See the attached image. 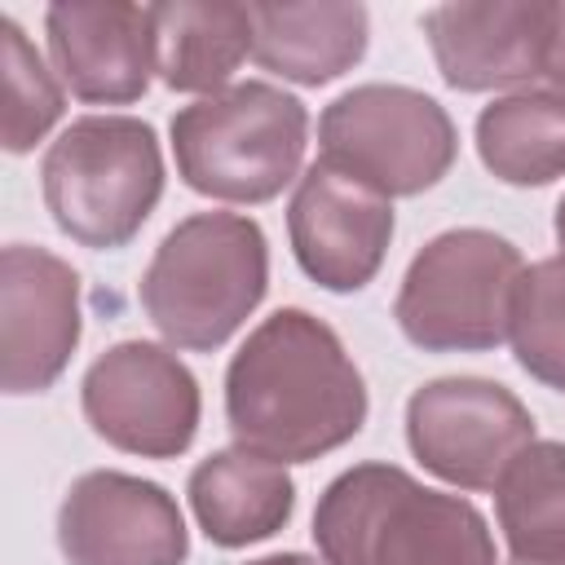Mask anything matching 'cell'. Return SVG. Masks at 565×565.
Masks as SVG:
<instances>
[{
    "label": "cell",
    "instance_id": "1",
    "mask_svg": "<svg viewBox=\"0 0 565 565\" xmlns=\"http://www.w3.org/2000/svg\"><path fill=\"white\" fill-rule=\"evenodd\" d=\"M366 380L344 340L309 309H274L225 366V419L238 446L313 463L366 424Z\"/></svg>",
    "mask_w": 565,
    "mask_h": 565
},
{
    "label": "cell",
    "instance_id": "2",
    "mask_svg": "<svg viewBox=\"0 0 565 565\" xmlns=\"http://www.w3.org/2000/svg\"><path fill=\"white\" fill-rule=\"evenodd\" d=\"M322 565H499L477 503L415 481L397 463H353L318 494Z\"/></svg>",
    "mask_w": 565,
    "mask_h": 565
},
{
    "label": "cell",
    "instance_id": "3",
    "mask_svg": "<svg viewBox=\"0 0 565 565\" xmlns=\"http://www.w3.org/2000/svg\"><path fill=\"white\" fill-rule=\"evenodd\" d=\"M265 291V230L243 212H194L154 247L137 300L172 349L212 353L256 313Z\"/></svg>",
    "mask_w": 565,
    "mask_h": 565
},
{
    "label": "cell",
    "instance_id": "4",
    "mask_svg": "<svg viewBox=\"0 0 565 565\" xmlns=\"http://www.w3.org/2000/svg\"><path fill=\"white\" fill-rule=\"evenodd\" d=\"M309 110L269 79H243L172 115L177 177L216 203H269L300 181Z\"/></svg>",
    "mask_w": 565,
    "mask_h": 565
},
{
    "label": "cell",
    "instance_id": "5",
    "mask_svg": "<svg viewBox=\"0 0 565 565\" xmlns=\"http://www.w3.org/2000/svg\"><path fill=\"white\" fill-rule=\"evenodd\" d=\"M40 194L53 225L93 252H115L141 234L163 199V150L137 115H84L49 141Z\"/></svg>",
    "mask_w": 565,
    "mask_h": 565
},
{
    "label": "cell",
    "instance_id": "6",
    "mask_svg": "<svg viewBox=\"0 0 565 565\" xmlns=\"http://www.w3.org/2000/svg\"><path fill=\"white\" fill-rule=\"evenodd\" d=\"M525 274L516 243L494 230H446L428 238L397 287L393 318L424 353H486L508 340L512 296Z\"/></svg>",
    "mask_w": 565,
    "mask_h": 565
},
{
    "label": "cell",
    "instance_id": "7",
    "mask_svg": "<svg viewBox=\"0 0 565 565\" xmlns=\"http://www.w3.org/2000/svg\"><path fill=\"white\" fill-rule=\"evenodd\" d=\"M322 159L384 199L433 190L459 154L446 106L406 84H358L318 119Z\"/></svg>",
    "mask_w": 565,
    "mask_h": 565
},
{
    "label": "cell",
    "instance_id": "8",
    "mask_svg": "<svg viewBox=\"0 0 565 565\" xmlns=\"http://www.w3.org/2000/svg\"><path fill=\"white\" fill-rule=\"evenodd\" d=\"M79 406L106 446L141 459L185 455L203 415L194 371L150 340H119L93 358L79 384Z\"/></svg>",
    "mask_w": 565,
    "mask_h": 565
},
{
    "label": "cell",
    "instance_id": "9",
    "mask_svg": "<svg viewBox=\"0 0 565 565\" xmlns=\"http://www.w3.org/2000/svg\"><path fill=\"white\" fill-rule=\"evenodd\" d=\"M530 441L534 415L499 380L441 375L419 384L406 402L411 455L455 490H494Z\"/></svg>",
    "mask_w": 565,
    "mask_h": 565
},
{
    "label": "cell",
    "instance_id": "10",
    "mask_svg": "<svg viewBox=\"0 0 565 565\" xmlns=\"http://www.w3.org/2000/svg\"><path fill=\"white\" fill-rule=\"evenodd\" d=\"M57 547L71 565H185L190 530L159 481L97 468L71 481Z\"/></svg>",
    "mask_w": 565,
    "mask_h": 565
},
{
    "label": "cell",
    "instance_id": "11",
    "mask_svg": "<svg viewBox=\"0 0 565 565\" xmlns=\"http://www.w3.org/2000/svg\"><path fill=\"white\" fill-rule=\"evenodd\" d=\"M287 238L296 265L335 296L362 291L393 243V199L331 168L309 163L287 203Z\"/></svg>",
    "mask_w": 565,
    "mask_h": 565
},
{
    "label": "cell",
    "instance_id": "12",
    "mask_svg": "<svg viewBox=\"0 0 565 565\" xmlns=\"http://www.w3.org/2000/svg\"><path fill=\"white\" fill-rule=\"evenodd\" d=\"M79 274L49 247L0 252V384L9 397L44 393L79 344Z\"/></svg>",
    "mask_w": 565,
    "mask_h": 565
},
{
    "label": "cell",
    "instance_id": "13",
    "mask_svg": "<svg viewBox=\"0 0 565 565\" xmlns=\"http://www.w3.org/2000/svg\"><path fill=\"white\" fill-rule=\"evenodd\" d=\"M552 0H459L424 13V35L455 93L521 88L543 79Z\"/></svg>",
    "mask_w": 565,
    "mask_h": 565
},
{
    "label": "cell",
    "instance_id": "14",
    "mask_svg": "<svg viewBox=\"0 0 565 565\" xmlns=\"http://www.w3.org/2000/svg\"><path fill=\"white\" fill-rule=\"evenodd\" d=\"M44 35L62 84L88 106L141 102L159 71L150 4L62 0L44 9Z\"/></svg>",
    "mask_w": 565,
    "mask_h": 565
},
{
    "label": "cell",
    "instance_id": "15",
    "mask_svg": "<svg viewBox=\"0 0 565 565\" xmlns=\"http://www.w3.org/2000/svg\"><path fill=\"white\" fill-rule=\"evenodd\" d=\"M252 57L269 75L318 88L353 71L371 40V13L353 0L309 4H247Z\"/></svg>",
    "mask_w": 565,
    "mask_h": 565
},
{
    "label": "cell",
    "instance_id": "16",
    "mask_svg": "<svg viewBox=\"0 0 565 565\" xmlns=\"http://www.w3.org/2000/svg\"><path fill=\"white\" fill-rule=\"evenodd\" d=\"M185 494L199 530L216 547H247L274 539L296 512V481L287 463L265 459L247 446H225L199 459Z\"/></svg>",
    "mask_w": 565,
    "mask_h": 565
},
{
    "label": "cell",
    "instance_id": "17",
    "mask_svg": "<svg viewBox=\"0 0 565 565\" xmlns=\"http://www.w3.org/2000/svg\"><path fill=\"white\" fill-rule=\"evenodd\" d=\"M159 79L172 93H225L230 75L252 57V13L230 0L150 4Z\"/></svg>",
    "mask_w": 565,
    "mask_h": 565
},
{
    "label": "cell",
    "instance_id": "18",
    "mask_svg": "<svg viewBox=\"0 0 565 565\" xmlns=\"http://www.w3.org/2000/svg\"><path fill=\"white\" fill-rule=\"evenodd\" d=\"M477 154L503 185H547L565 177V93L521 88L481 106Z\"/></svg>",
    "mask_w": 565,
    "mask_h": 565
},
{
    "label": "cell",
    "instance_id": "19",
    "mask_svg": "<svg viewBox=\"0 0 565 565\" xmlns=\"http://www.w3.org/2000/svg\"><path fill=\"white\" fill-rule=\"evenodd\" d=\"M494 516L512 561L565 565V441H530L494 486Z\"/></svg>",
    "mask_w": 565,
    "mask_h": 565
},
{
    "label": "cell",
    "instance_id": "20",
    "mask_svg": "<svg viewBox=\"0 0 565 565\" xmlns=\"http://www.w3.org/2000/svg\"><path fill=\"white\" fill-rule=\"evenodd\" d=\"M508 340L530 380L565 393V252L525 265L512 296Z\"/></svg>",
    "mask_w": 565,
    "mask_h": 565
},
{
    "label": "cell",
    "instance_id": "21",
    "mask_svg": "<svg viewBox=\"0 0 565 565\" xmlns=\"http://www.w3.org/2000/svg\"><path fill=\"white\" fill-rule=\"evenodd\" d=\"M0 71H4V128H0V137H4L9 154H26L62 119L66 97H62V84L53 79V71L44 66L40 49L26 40V31L9 13L0 18Z\"/></svg>",
    "mask_w": 565,
    "mask_h": 565
},
{
    "label": "cell",
    "instance_id": "22",
    "mask_svg": "<svg viewBox=\"0 0 565 565\" xmlns=\"http://www.w3.org/2000/svg\"><path fill=\"white\" fill-rule=\"evenodd\" d=\"M543 79H552L556 93H565V0H552L547 49H543Z\"/></svg>",
    "mask_w": 565,
    "mask_h": 565
},
{
    "label": "cell",
    "instance_id": "23",
    "mask_svg": "<svg viewBox=\"0 0 565 565\" xmlns=\"http://www.w3.org/2000/svg\"><path fill=\"white\" fill-rule=\"evenodd\" d=\"M247 565H318V561L305 556V552H274V556H256V561H247Z\"/></svg>",
    "mask_w": 565,
    "mask_h": 565
},
{
    "label": "cell",
    "instance_id": "24",
    "mask_svg": "<svg viewBox=\"0 0 565 565\" xmlns=\"http://www.w3.org/2000/svg\"><path fill=\"white\" fill-rule=\"evenodd\" d=\"M552 230H556V243H561V252H565V194H561V203H556V221H552Z\"/></svg>",
    "mask_w": 565,
    "mask_h": 565
},
{
    "label": "cell",
    "instance_id": "25",
    "mask_svg": "<svg viewBox=\"0 0 565 565\" xmlns=\"http://www.w3.org/2000/svg\"><path fill=\"white\" fill-rule=\"evenodd\" d=\"M512 565H525V561H512Z\"/></svg>",
    "mask_w": 565,
    "mask_h": 565
}]
</instances>
